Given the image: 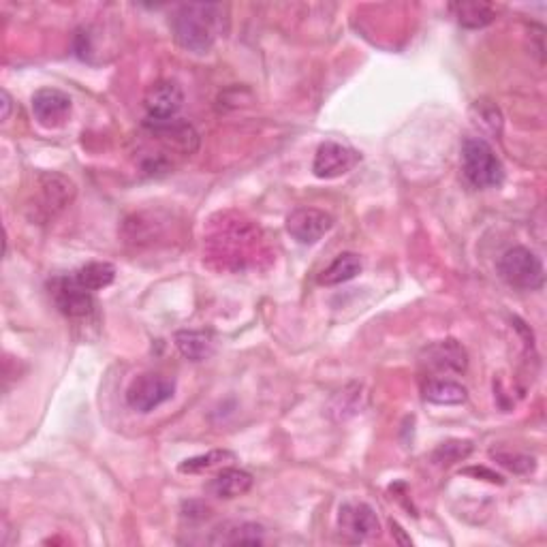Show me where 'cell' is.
<instances>
[{"label":"cell","mask_w":547,"mask_h":547,"mask_svg":"<svg viewBox=\"0 0 547 547\" xmlns=\"http://www.w3.org/2000/svg\"><path fill=\"white\" fill-rule=\"evenodd\" d=\"M261 229L238 214H218L210 221L206 233V255L221 270L244 272L257 268L265 253Z\"/></svg>","instance_id":"cell-1"},{"label":"cell","mask_w":547,"mask_h":547,"mask_svg":"<svg viewBox=\"0 0 547 547\" xmlns=\"http://www.w3.org/2000/svg\"><path fill=\"white\" fill-rule=\"evenodd\" d=\"M171 33L186 52L208 54L227 33L229 9L221 3H186L171 15Z\"/></svg>","instance_id":"cell-2"},{"label":"cell","mask_w":547,"mask_h":547,"mask_svg":"<svg viewBox=\"0 0 547 547\" xmlns=\"http://www.w3.org/2000/svg\"><path fill=\"white\" fill-rule=\"evenodd\" d=\"M462 174L473 189H494L505 180V167L494 148L481 137H468L462 144Z\"/></svg>","instance_id":"cell-3"},{"label":"cell","mask_w":547,"mask_h":547,"mask_svg":"<svg viewBox=\"0 0 547 547\" xmlns=\"http://www.w3.org/2000/svg\"><path fill=\"white\" fill-rule=\"evenodd\" d=\"M498 274L505 283L520 291H537L545 283L541 259L524 246H513L498 259Z\"/></svg>","instance_id":"cell-4"},{"label":"cell","mask_w":547,"mask_h":547,"mask_svg":"<svg viewBox=\"0 0 547 547\" xmlns=\"http://www.w3.org/2000/svg\"><path fill=\"white\" fill-rule=\"evenodd\" d=\"M176 394L174 379L161 372H144L131 381L127 389V404L137 413H152Z\"/></svg>","instance_id":"cell-5"},{"label":"cell","mask_w":547,"mask_h":547,"mask_svg":"<svg viewBox=\"0 0 547 547\" xmlns=\"http://www.w3.org/2000/svg\"><path fill=\"white\" fill-rule=\"evenodd\" d=\"M146 133L154 142L165 148V154L191 156L199 148V135L189 122L174 120H148Z\"/></svg>","instance_id":"cell-6"},{"label":"cell","mask_w":547,"mask_h":547,"mask_svg":"<svg viewBox=\"0 0 547 547\" xmlns=\"http://www.w3.org/2000/svg\"><path fill=\"white\" fill-rule=\"evenodd\" d=\"M56 308L69 319L88 317L95 310V295L77 283L75 276H56L48 283Z\"/></svg>","instance_id":"cell-7"},{"label":"cell","mask_w":547,"mask_h":547,"mask_svg":"<svg viewBox=\"0 0 547 547\" xmlns=\"http://www.w3.org/2000/svg\"><path fill=\"white\" fill-rule=\"evenodd\" d=\"M338 528L349 541L359 543L379 537L381 522L377 518V511L368 503H362V500H347L338 511Z\"/></svg>","instance_id":"cell-8"},{"label":"cell","mask_w":547,"mask_h":547,"mask_svg":"<svg viewBox=\"0 0 547 547\" xmlns=\"http://www.w3.org/2000/svg\"><path fill=\"white\" fill-rule=\"evenodd\" d=\"M73 101L58 88H41L33 95V114L35 120L45 129H60L65 127L71 118Z\"/></svg>","instance_id":"cell-9"},{"label":"cell","mask_w":547,"mask_h":547,"mask_svg":"<svg viewBox=\"0 0 547 547\" xmlns=\"http://www.w3.org/2000/svg\"><path fill=\"white\" fill-rule=\"evenodd\" d=\"M334 216L319 208H298L287 218V231L300 244H317L332 231Z\"/></svg>","instance_id":"cell-10"},{"label":"cell","mask_w":547,"mask_h":547,"mask_svg":"<svg viewBox=\"0 0 547 547\" xmlns=\"http://www.w3.org/2000/svg\"><path fill=\"white\" fill-rule=\"evenodd\" d=\"M357 150L342 146L338 142H325L319 146L317 154H315V163H312V171H315V176L321 180H332V178H340L349 174V171L359 163Z\"/></svg>","instance_id":"cell-11"},{"label":"cell","mask_w":547,"mask_h":547,"mask_svg":"<svg viewBox=\"0 0 547 547\" xmlns=\"http://www.w3.org/2000/svg\"><path fill=\"white\" fill-rule=\"evenodd\" d=\"M184 105V92L176 82H156L148 88L144 107L148 120H174Z\"/></svg>","instance_id":"cell-12"},{"label":"cell","mask_w":547,"mask_h":547,"mask_svg":"<svg viewBox=\"0 0 547 547\" xmlns=\"http://www.w3.org/2000/svg\"><path fill=\"white\" fill-rule=\"evenodd\" d=\"M421 364L441 377V374H447V372H456V374L464 372L468 357L460 342L441 340L424 351V355H421Z\"/></svg>","instance_id":"cell-13"},{"label":"cell","mask_w":547,"mask_h":547,"mask_svg":"<svg viewBox=\"0 0 547 547\" xmlns=\"http://www.w3.org/2000/svg\"><path fill=\"white\" fill-rule=\"evenodd\" d=\"M75 197V184L60 174H43L39 186V201L45 214H58L65 210Z\"/></svg>","instance_id":"cell-14"},{"label":"cell","mask_w":547,"mask_h":547,"mask_svg":"<svg viewBox=\"0 0 547 547\" xmlns=\"http://www.w3.org/2000/svg\"><path fill=\"white\" fill-rule=\"evenodd\" d=\"M208 541L212 545H263L268 537L257 522H223L212 530Z\"/></svg>","instance_id":"cell-15"},{"label":"cell","mask_w":547,"mask_h":547,"mask_svg":"<svg viewBox=\"0 0 547 547\" xmlns=\"http://www.w3.org/2000/svg\"><path fill=\"white\" fill-rule=\"evenodd\" d=\"M253 481L255 479L248 471L231 466V468H223V471L218 473L214 479H210L206 490L214 498L233 500V498L244 496L246 492H250V488H253Z\"/></svg>","instance_id":"cell-16"},{"label":"cell","mask_w":547,"mask_h":547,"mask_svg":"<svg viewBox=\"0 0 547 547\" xmlns=\"http://www.w3.org/2000/svg\"><path fill=\"white\" fill-rule=\"evenodd\" d=\"M449 11L460 26L479 30L490 26L498 18V7L492 3H481V0H466V3H451Z\"/></svg>","instance_id":"cell-17"},{"label":"cell","mask_w":547,"mask_h":547,"mask_svg":"<svg viewBox=\"0 0 547 547\" xmlns=\"http://www.w3.org/2000/svg\"><path fill=\"white\" fill-rule=\"evenodd\" d=\"M176 347L178 351L191 359V362H206L214 355L216 342L212 338V334L208 332H197V330H182L176 334Z\"/></svg>","instance_id":"cell-18"},{"label":"cell","mask_w":547,"mask_h":547,"mask_svg":"<svg viewBox=\"0 0 547 547\" xmlns=\"http://www.w3.org/2000/svg\"><path fill=\"white\" fill-rule=\"evenodd\" d=\"M362 259L355 253H342L338 255L319 276V285L336 287L342 283H349L357 274H362Z\"/></svg>","instance_id":"cell-19"},{"label":"cell","mask_w":547,"mask_h":547,"mask_svg":"<svg viewBox=\"0 0 547 547\" xmlns=\"http://www.w3.org/2000/svg\"><path fill=\"white\" fill-rule=\"evenodd\" d=\"M424 398L432 404L451 406V404L466 402L468 392H466V387L458 381L443 379V377H432L424 385Z\"/></svg>","instance_id":"cell-20"},{"label":"cell","mask_w":547,"mask_h":547,"mask_svg":"<svg viewBox=\"0 0 547 547\" xmlns=\"http://www.w3.org/2000/svg\"><path fill=\"white\" fill-rule=\"evenodd\" d=\"M75 280L88 291H103L116 280V268L107 261H92L75 272Z\"/></svg>","instance_id":"cell-21"},{"label":"cell","mask_w":547,"mask_h":547,"mask_svg":"<svg viewBox=\"0 0 547 547\" xmlns=\"http://www.w3.org/2000/svg\"><path fill=\"white\" fill-rule=\"evenodd\" d=\"M236 460H238V456L229 449H212L208 453H201V456L184 460L178 466V471L184 475H199V473H208V471H212V468H218V466H227Z\"/></svg>","instance_id":"cell-22"},{"label":"cell","mask_w":547,"mask_h":547,"mask_svg":"<svg viewBox=\"0 0 547 547\" xmlns=\"http://www.w3.org/2000/svg\"><path fill=\"white\" fill-rule=\"evenodd\" d=\"M471 451H473L471 441H447L439 445V449L432 453V460L441 466H451L466 460L468 456H471Z\"/></svg>","instance_id":"cell-23"},{"label":"cell","mask_w":547,"mask_h":547,"mask_svg":"<svg viewBox=\"0 0 547 547\" xmlns=\"http://www.w3.org/2000/svg\"><path fill=\"white\" fill-rule=\"evenodd\" d=\"M492 456L503 464L505 468L513 473H530L535 468V460L530 456H522V453H503V451H492Z\"/></svg>","instance_id":"cell-24"},{"label":"cell","mask_w":547,"mask_h":547,"mask_svg":"<svg viewBox=\"0 0 547 547\" xmlns=\"http://www.w3.org/2000/svg\"><path fill=\"white\" fill-rule=\"evenodd\" d=\"M0 101H3V103H0V105H3V116H0V118L7 120L9 114H11V97H9L7 90L0 92Z\"/></svg>","instance_id":"cell-25"}]
</instances>
